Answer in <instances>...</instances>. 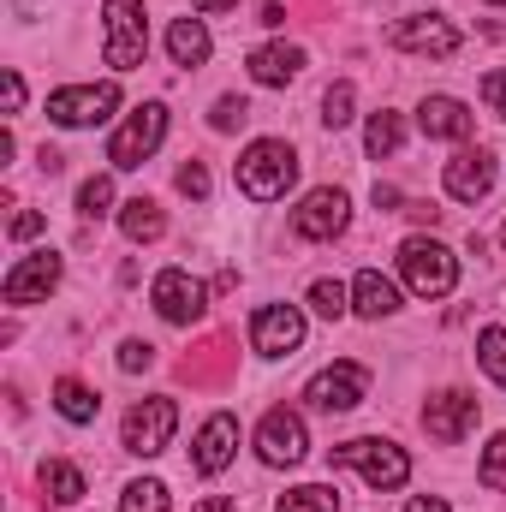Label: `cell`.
I'll return each mask as SVG.
<instances>
[{
	"label": "cell",
	"mask_w": 506,
	"mask_h": 512,
	"mask_svg": "<svg viewBox=\"0 0 506 512\" xmlns=\"http://www.w3.org/2000/svg\"><path fill=\"white\" fill-rule=\"evenodd\" d=\"M233 179H239V191H245L251 203H280V197L292 191V179H298V155H292L286 137H256L251 149L239 155Z\"/></svg>",
	"instance_id": "cell-1"
},
{
	"label": "cell",
	"mask_w": 506,
	"mask_h": 512,
	"mask_svg": "<svg viewBox=\"0 0 506 512\" xmlns=\"http://www.w3.org/2000/svg\"><path fill=\"white\" fill-rule=\"evenodd\" d=\"M328 459H334V465H346V471H358V477H364L370 489H381V495H393V489H405V483H411V459H405V447H393V441H381V435L340 441Z\"/></svg>",
	"instance_id": "cell-2"
},
{
	"label": "cell",
	"mask_w": 506,
	"mask_h": 512,
	"mask_svg": "<svg viewBox=\"0 0 506 512\" xmlns=\"http://www.w3.org/2000/svg\"><path fill=\"white\" fill-rule=\"evenodd\" d=\"M399 274H405V286L417 292V298H447L453 286H459V256L447 251L441 239H405L399 245Z\"/></svg>",
	"instance_id": "cell-3"
},
{
	"label": "cell",
	"mask_w": 506,
	"mask_h": 512,
	"mask_svg": "<svg viewBox=\"0 0 506 512\" xmlns=\"http://www.w3.org/2000/svg\"><path fill=\"white\" fill-rule=\"evenodd\" d=\"M102 18H108V42H102L108 66L114 72H137L143 54H149V12H143V0H108Z\"/></svg>",
	"instance_id": "cell-4"
},
{
	"label": "cell",
	"mask_w": 506,
	"mask_h": 512,
	"mask_svg": "<svg viewBox=\"0 0 506 512\" xmlns=\"http://www.w3.org/2000/svg\"><path fill=\"white\" fill-rule=\"evenodd\" d=\"M114 108H120V84L114 78L108 84H66V90L48 96V120L66 131L102 126V120H114Z\"/></svg>",
	"instance_id": "cell-5"
},
{
	"label": "cell",
	"mask_w": 506,
	"mask_h": 512,
	"mask_svg": "<svg viewBox=\"0 0 506 512\" xmlns=\"http://www.w3.org/2000/svg\"><path fill=\"white\" fill-rule=\"evenodd\" d=\"M173 429H179V405L173 399H137L126 411V423H120V447L137 453V459H155V453H167Z\"/></svg>",
	"instance_id": "cell-6"
},
{
	"label": "cell",
	"mask_w": 506,
	"mask_h": 512,
	"mask_svg": "<svg viewBox=\"0 0 506 512\" xmlns=\"http://www.w3.org/2000/svg\"><path fill=\"white\" fill-rule=\"evenodd\" d=\"M161 137H167V108H161V102H143L126 126L108 137V161H114L120 173H137V167L161 149Z\"/></svg>",
	"instance_id": "cell-7"
},
{
	"label": "cell",
	"mask_w": 506,
	"mask_h": 512,
	"mask_svg": "<svg viewBox=\"0 0 506 512\" xmlns=\"http://www.w3.org/2000/svg\"><path fill=\"white\" fill-rule=\"evenodd\" d=\"M304 453H310V429H304V417L286 411V405H274V411L256 423V459L274 465V471H280V465L292 471V465H304Z\"/></svg>",
	"instance_id": "cell-8"
},
{
	"label": "cell",
	"mask_w": 506,
	"mask_h": 512,
	"mask_svg": "<svg viewBox=\"0 0 506 512\" xmlns=\"http://www.w3.org/2000/svg\"><path fill=\"white\" fill-rule=\"evenodd\" d=\"M149 304H155V316H161V322L191 328V322L203 316V304H209V286H203V280H191L185 268H161V274H155V286H149Z\"/></svg>",
	"instance_id": "cell-9"
},
{
	"label": "cell",
	"mask_w": 506,
	"mask_h": 512,
	"mask_svg": "<svg viewBox=\"0 0 506 512\" xmlns=\"http://www.w3.org/2000/svg\"><path fill=\"white\" fill-rule=\"evenodd\" d=\"M352 221V197L340 185H316L298 209H292V233L298 239H340Z\"/></svg>",
	"instance_id": "cell-10"
},
{
	"label": "cell",
	"mask_w": 506,
	"mask_h": 512,
	"mask_svg": "<svg viewBox=\"0 0 506 512\" xmlns=\"http://www.w3.org/2000/svg\"><path fill=\"white\" fill-rule=\"evenodd\" d=\"M60 274H66V262H60L54 251H30V256H18V262L6 268L0 298H6V304H42V298L60 286Z\"/></svg>",
	"instance_id": "cell-11"
},
{
	"label": "cell",
	"mask_w": 506,
	"mask_h": 512,
	"mask_svg": "<svg viewBox=\"0 0 506 512\" xmlns=\"http://www.w3.org/2000/svg\"><path fill=\"white\" fill-rule=\"evenodd\" d=\"M251 346L256 358H292L304 346V310L298 304H262L251 316Z\"/></svg>",
	"instance_id": "cell-12"
},
{
	"label": "cell",
	"mask_w": 506,
	"mask_h": 512,
	"mask_svg": "<svg viewBox=\"0 0 506 512\" xmlns=\"http://www.w3.org/2000/svg\"><path fill=\"white\" fill-rule=\"evenodd\" d=\"M387 42L399 48V54H429V60H447V54H459V30L441 18V12H417V18H399L393 30H387Z\"/></svg>",
	"instance_id": "cell-13"
},
{
	"label": "cell",
	"mask_w": 506,
	"mask_h": 512,
	"mask_svg": "<svg viewBox=\"0 0 506 512\" xmlns=\"http://www.w3.org/2000/svg\"><path fill=\"white\" fill-rule=\"evenodd\" d=\"M364 393H370V370L364 364H328L304 387V399L316 411H352V405H364Z\"/></svg>",
	"instance_id": "cell-14"
},
{
	"label": "cell",
	"mask_w": 506,
	"mask_h": 512,
	"mask_svg": "<svg viewBox=\"0 0 506 512\" xmlns=\"http://www.w3.org/2000/svg\"><path fill=\"white\" fill-rule=\"evenodd\" d=\"M423 429H429V441H441V447H459V441L477 429V399H471L465 387H447V393H435V399L423 405Z\"/></svg>",
	"instance_id": "cell-15"
},
{
	"label": "cell",
	"mask_w": 506,
	"mask_h": 512,
	"mask_svg": "<svg viewBox=\"0 0 506 512\" xmlns=\"http://www.w3.org/2000/svg\"><path fill=\"white\" fill-rule=\"evenodd\" d=\"M233 453H239V417H233V411H215V417L197 429V441H191V465H197L203 477H221V471L233 465Z\"/></svg>",
	"instance_id": "cell-16"
},
{
	"label": "cell",
	"mask_w": 506,
	"mask_h": 512,
	"mask_svg": "<svg viewBox=\"0 0 506 512\" xmlns=\"http://www.w3.org/2000/svg\"><path fill=\"white\" fill-rule=\"evenodd\" d=\"M447 197H459V203H483L489 191H495V155L477 143V149H459L453 161H447Z\"/></svg>",
	"instance_id": "cell-17"
},
{
	"label": "cell",
	"mask_w": 506,
	"mask_h": 512,
	"mask_svg": "<svg viewBox=\"0 0 506 512\" xmlns=\"http://www.w3.org/2000/svg\"><path fill=\"white\" fill-rule=\"evenodd\" d=\"M251 78L262 84V90H286L298 72H304V48H292V42H262V48H251Z\"/></svg>",
	"instance_id": "cell-18"
},
{
	"label": "cell",
	"mask_w": 506,
	"mask_h": 512,
	"mask_svg": "<svg viewBox=\"0 0 506 512\" xmlns=\"http://www.w3.org/2000/svg\"><path fill=\"white\" fill-rule=\"evenodd\" d=\"M417 126L423 137H447V143H465L471 137V108L459 102V96H423V108H417Z\"/></svg>",
	"instance_id": "cell-19"
},
{
	"label": "cell",
	"mask_w": 506,
	"mask_h": 512,
	"mask_svg": "<svg viewBox=\"0 0 506 512\" xmlns=\"http://www.w3.org/2000/svg\"><path fill=\"white\" fill-rule=\"evenodd\" d=\"M352 310H358L364 322H381V316H393V310H399V286H393L387 274H376V268H364V274L352 280Z\"/></svg>",
	"instance_id": "cell-20"
},
{
	"label": "cell",
	"mask_w": 506,
	"mask_h": 512,
	"mask_svg": "<svg viewBox=\"0 0 506 512\" xmlns=\"http://www.w3.org/2000/svg\"><path fill=\"white\" fill-rule=\"evenodd\" d=\"M167 54H173V66H203V60L215 54L209 24H203V18H173V24H167Z\"/></svg>",
	"instance_id": "cell-21"
},
{
	"label": "cell",
	"mask_w": 506,
	"mask_h": 512,
	"mask_svg": "<svg viewBox=\"0 0 506 512\" xmlns=\"http://www.w3.org/2000/svg\"><path fill=\"white\" fill-rule=\"evenodd\" d=\"M120 233H126L131 245H155V239L167 233L161 203H155V197H131V203H120Z\"/></svg>",
	"instance_id": "cell-22"
},
{
	"label": "cell",
	"mask_w": 506,
	"mask_h": 512,
	"mask_svg": "<svg viewBox=\"0 0 506 512\" xmlns=\"http://www.w3.org/2000/svg\"><path fill=\"white\" fill-rule=\"evenodd\" d=\"M54 411H60L66 423H78V429H84V423H96L102 399H96L90 387L78 382V376H60V382H54Z\"/></svg>",
	"instance_id": "cell-23"
},
{
	"label": "cell",
	"mask_w": 506,
	"mask_h": 512,
	"mask_svg": "<svg viewBox=\"0 0 506 512\" xmlns=\"http://www.w3.org/2000/svg\"><path fill=\"white\" fill-rule=\"evenodd\" d=\"M42 495H48L54 507H78V501H84V471L66 465V459H48V465H42Z\"/></svg>",
	"instance_id": "cell-24"
},
{
	"label": "cell",
	"mask_w": 506,
	"mask_h": 512,
	"mask_svg": "<svg viewBox=\"0 0 506 512\" xmlns=\"http://www.w3.org/2000/svg\"><path fill=\"white\" fill-rule=\"evenodd\" d=\"M274 512H340V495L328 489V483H304V489H286Z\"/></svg>",
	"instance_id": "cell-25"
},
{
	"label": "cell",
	"mask_w": 506,
	"mask_h": 512,
	"mask_svg": "<svg viewBox=\"0 0 506 512\" xmlns=\"http://www.w3.org/2000/svg\"><path fill=\"white\" fill-rule=\"evenodd\" d=\"M399 143H405V120H399V114H387V108L370 114V126H364V149L381 161V155H393Z\"/></svg>",
	"instance_id": "cell-26"
},
{
	"label": "cell",
	"mask_w": 506,
	"mask_h": 512,
	"mask_svg": "<svg viewBox=\"0 0 506 512\" xmlns=\"http://www.w3.org/2000/svg\"><path fill=\"white\" fill-rule=\"evenodd\" d=\"M78 215H84V221L120 215V209H114V179H108V173H96V179H84V185H78Z\"/></svg>",
	"instance_id": "cell-27"
},
{
	"label": "cell",
	"mask_w": 506,
	"mask_h": 512,
	"mask_svg": "<svg viewBox=\"0 0 506 512\" xmlns=\"http://www.w3.org/2000/svg\"><path fill=\"white\" fill-rule=\"evenodd\" d=\"M120 512H173V501H167V483H155V477H137V483H126Z\"/></svg>",
	"instance_id": "cell-28"
},
{
	"label": "cell",
	"mask_w": 506,
	"mask_h": 512,
	"mask_svg": "<svg viewBox=\"0 0 506 512\" xmlns=\"http://www.w3.org/2000/svg\"><path fill=\"white\" fill-rule=\"evenodd\" d=\"M310 310L328 316V322L352 316V286H340V280H316V286H310Z\"/></svg>",
	"instance_id": "cell-29"
},
{
	"label": "cell",
	"mask_w": 506,
	"mask_h": 512,
	"mask_svg": "<svg viewBox=\"0 0 506 512\" xmlns=\"http://www.w3.org/2000/svg\"><path fill=\"white\" fill-rule=\"evenodd\" d=\"M477 364H483L489 382L506 387V328H483V334H477Z\"/></svg>",
	"instance_id": "cell-30"
},
{
	"label": "cell",
	"mask_w": 506,
	"mask_h": 512,
	"mask_svg": "<svg viewBox=\"0 0 506 512\" xmlns=\"http://www.w3.org/2000/svg\"><path fill=\"white\" fill-rule=\"evenodd\" d=\"M352 108H358V90H352V84H328V96H322V126L328 131L352 126V120H358Z\"/></svg>",
	"instance_id": "cell-31"
},
{
	"label": "cell",
	"mask_w": 506,
	"mask_h": 512,
	"mask_svg": "<svg viewBox=\"0 0 506 512\" xmlns=\"http://www.w3.org/2000/svg\"><path fill=\"white\" fill-rule=\"evenodd\" d=\"M477 477H483L489 489H501V495H506V429L489 441V447H483V465H477Z\"/></svg>",
	"instance_id": "cell-32"
},
{
	"label": "cell",
	"mask_w": 506,
	"mask_h": 512,
	"mask_svg": "<svg viewBox=\"0 0 506 512\" xmlns=\"http://www.w3.org/2000/svg\"><path fill=\"white\" fill-rule=\"evenodd\" d=\"M245 120H251V102H245V96H221L215 114H209V126L215 131H233V126H245Z\"/></svg>",
	"instance_id": "cell-33"
},
{
	"label": "cell",
	"mask_w": 506,
	"mask_h": 512,
	"mask_svg": "<svg viewBox=\"0 0 506 512\" xmlns=\"http://www.w3.org/2000/svg\"><path fill=\"white\" fill-rule=\"evenodd\" d=\"M179 191L203 203V197H209V167H203V161H185V167H179Z\"/></svg>",
	"instance_id": "cell-34"
},
{
	"label": "cell",
	"mask_w": 506,
	"mask_h": 512,
	"mask_svg": "<svg viewBox=\"0 0 506 512\" xmlns=\"http://www.w3.org/2000/svg\"><path fill=\"white\" fill-rule=\"evenodd\" d=\"M149 364H155V346H149V340H126V346H120V370H126V376L149 370Z\"/></svg>",
	"instance_id": "cell-35"
},
{
	"label": "cell",
	"mask_w": 506,
	"mask_h": 512,
	"mask_svg": "<svg viewBox=\"0 0 506 512\" xmlns=\"http://www.w3.org/2000/svg\"><path fill=\"white\" fill-rule=\"evenodd\" d=\"M483 102H489L495 120H506V72H489V78H483Z\"/></svg>",
	"instance_id": "cell-36"
},
{
	"label": "cell",
	"mask_w": 506,
	"mask_h": 512,
	"mask_svg": "<svg viewBox=\"0 0 506 512\" xmlns=\"http://www.w3.org/2000/svg\"><path fill=\"white\" fill-rule=\"evenodd\" d=\"M42 227H48V221H42V215H36V209H24V215H12V227H6V233H12V239H18V245H24V239H36V233H42Z\"/></svg>",
	"instance_id": "cell-37"
},
{
	"label": "cell",
	"mask_w": 506,
	"mask_h": 512,
	"mask_svg": "<svg viewBox=\"0 0 506 512\" xmlns=\"http://www.w3.org/2000/svg\"><path fill=\"white\" fill-rule=\"evenodd\" d=\"M0 90H6V114H18V108H24V78H18V72H6V78H0Z\"/></svg>",
	"instance_id": "cell-38"
},
{
	"label": "cell",
	"mask_w": 506,
	"mask_h": 512,
	"mask_svg": "<svg viewBox=\"0 0 506 512\" xmlns=\"http://www.w3.org/2000/svg\"><path fill=\"white\" fill-rule=\"evenodd\" d=\"M399 203H405V191H399V185H376V209H387V215H393Z\"/></svg>",
	"instance_id": "cell-39"
},
{
	"label": "cell",
	"mask_w": 506,
	"mask_h": 512,
	"mask_svg": "<svg viewBox=\"0 0 506 512\" xmlns=\"http://www.w3.org/2000/svg\"><path fill=\"white\" fill-rule=\"evenodd\" d=\"M405 512H453L441 495H417V501H405Z\"/></svg>",
	"instance_id": "cell-40"
},
{
	"label": "cell",
	"mask_w": 506,
	"mask_h": 512,
	"mask_svg": "<svg viewBox=\"0 0 506 512\" xmlns=\"http://www.w3.org/2000/svg\"><path fill=\"white\" fill-rule=\"evenodd\" d=\"M36 161H42V173H60V167H66V155H60V149H48V143H42V155H36Z\"/></svg>",
	"instance_id": "cell-41"
},
{
	"label": "cell",
	"mask_w": 506,
	"mask_h": 512,
	"mask_svg": "<svg viewBox=\"0 0 506 512\" xmlns=\"http://www.w3.org/2000/svg\"><path fill=\"white\" fill-rule=\"evenodd\" d=\"M191 6H197V12H233L239 0H191Z\"/></svg>",
	"instance_id": "cell-42"
},
{
	"label": "cell",
	"mask_w": 506,
	"mask_h": 512,
	"mask_svg": "<svg viewBox=\"0 0 506 512\" xmlns=\"http://www.w3.org/2000/svg\"><path fill=\"white\" fill-rule=\"evenodd\" d=\"M197 512H233V501H227V495H215V501H203Z\"/></svg>",
	"instance_id": "cell-43"
},
{
	"label": "cell",
	"mask_w": 506,
	"mask_h": 512,
	"mask_svg": "<svg viewBox=\"0 0 506 512\" xmlns=\"http://www.w3.org/2000/svg\"><path fill=\"white\" fill-rule=\"evenodd\" d=\"M489 6H506V0H489Z\"/></svg>",
	"instance_id": "cell-44"
},
{
	"label": "cell",
	"mask_w": 506,
	"mask_h": 512,
	"mask_svg": "<svg viewBox=\"0 0 506 512\" xmlns=\"http://www.w3.org/2000/svg\"><path fill=\"white\" fill-rule=\"evenodd\" d=\"M501 245H506V227H501Z\"/></svg>",
	"instance_id": "cell-45"
}]
</instances>
